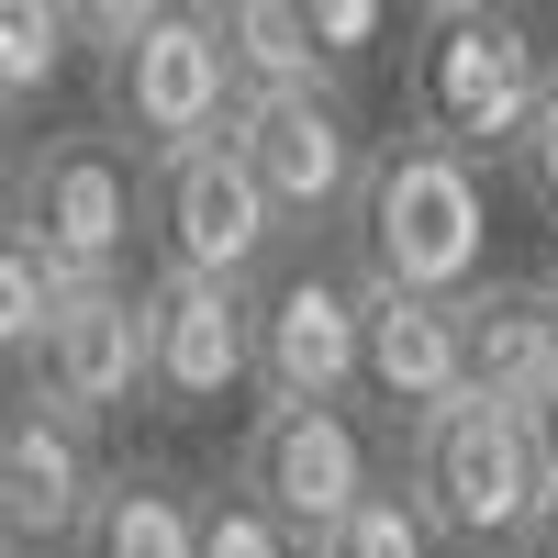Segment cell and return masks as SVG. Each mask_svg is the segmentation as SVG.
I'll use <instances>...</instances> for the list:
<instances>
[{"label":"cell","mask_w":558,"mask_h":558,"mask_svg":"<svg viewBox=\"0 0 558 558\" xmlns=\"http://www.w3.org/2000/svg\"><path fill=\"white\" fill-rule=\"evenodd\" d=\"M347 279L402 302H470L492 279V179L425 134H380L347 202Z\"/></svg>","instance_id":"cell-1"},{"label":"cell","mask_w":558,"mask_h":558,"mask_svg":"<svg viewBox=\"0 0 558 558\" xmlns=\"http://www.w3.org/2000/svg\"><path fill=\"white\" fill-rule=\"evenodd\" d=\"M78 45L101 68V134L134 146V168L191 157L235 112V68L213 45V12H157V0H89Z\"/></svg>","instance_id":"cell-2"},{"label":"cell","mask_w":558,"mask_h":558,"mask_svg":"<svg viewBox=\"0 0 558 558\" xmlns=\"http://www.w3.org/2000/svg\"><path fill=\"white\" fill-rule=\"evenodd\" d=\"M547 45L525 12H481V0H436L413 12V57H402V134H425L447 157H514V134L547 89Z\"/></svg>","instance_id":"cell-3"},{"label":"cell","mask_w":558,"mask_h":558,"mask_svg":"<svg viewBox=\"0 0 558 558\" xmlns=\"http://www.w3.org/2000/svg\"><path fill=\"white\" fill-rule=\"evenodd\" d=\"M402 492L425 514V536L458 547V558H525V536L547 514L536 447L502 402H447L436 425H413L402 436Z\"/></svg>","instance_id":"cell-4"},{"label":"cell","mask_w":558,"mask_h":558,"mask_svg":"<svg viewBox=\"0 0 558 558\" xmlns=\"http://www.w3.org/2000/svg\"><path fill=\"white\" fill-rule=\"evenodd\" d=\"M12 235H23V257L57 279V291H112L134 235H146V168H134V146H112L101 123L45 134L23 157Z\"/></svg>","instance_id":"cell-5"},{"label":"cell","mask_w":558,"mask_h":558,"mask_svg":"<svg viewBox=\"0 0 558 558\" xmlns=\"http://www.w3.org/2000/svg\"><path fill=\"white\" fill-rule=\"evenodd\" d=\"M223 146L246 157L257 202L279 213V235H313V223H347L357 168H368V146H380V134L357 123L347 89H235Z\"/></svg>","instance_id":"cell-6"},{"label":"cell","mask_w":558,"mask_h":558,"mask_svg":"<svg viewBox=\"0 0 558 558\" xmlns=\"http://www.w3.org/2000/svg\"><path fill=\"white\" fill-rule=\"evenodd\" d=\"M368 481H380V458H368V425L347 402H268L246 425V447H235V492L257 514H279L302 547L336 536Z\"/></svg>","instance_id":"cell-7"},{"label":"cell","mask_w":558,"mask_h":558,"mask_svg":"<svg viewBox=\"0 0 558 558\" xmlns=\"http://www.w3.org/2000/svg\"><path fill=\"white\" fill-rule=\"evenodd\" d=\"M146 235H157L168 279H223V291H246V279L279 257V213L257 202L246 157L213 134V146L146 168Z\"/></svg>","instance_id":"cell-8"},{"label":"cell","mask_w":558,"mask_h":558,"mask_svg":"<svg viewBox=\"0 0 558 558\" xmlns=\"http://www.w3.org/2000/svg\"><path fill=\"white\" fill-rule=\"evenodd\" d=\"M101 502V425L0 391V558H68Z\"/></svg>","instance_id":"cell-9"},{"label":"cell","mask_w":558,"mask_h":558,"mask_svg":"<svg viewBox=\"0 0 558 558\" xmlns=\"http://www.w3.org/2000/svg\"><path fill=\"white\" fill-rule=\"evenodd\" d=\"M23 391L78 413V425H112V413L146 402V291L112 279V291H57L45 336L23 357Z\"/></svg>","instance_id":"cell-10"},{"label":"cell","mask_w":558,"mask_h":558,"mask_svg":"<svg viewBox=\"0 0 558 558\" xmlns=\"http://www.w3.org/2000/svg\"><path fill=\"white\" fill-rule=\"evenodd\" d=\"M246 380L268 402H347L357 391V279L347 268H291L246 302Z\"/></svg>","instance_id":"cell-11"},{"label":"cell","mask_w":558,"mask_h":558,"mask_svg":"<svg viewBox=\"0 0 558 558\" xmlns=\"http://www.w3.org/2000/svg\"><path fill=\"white\" fill-rule=\"evenodd\" d=\"M246 391V291L223 279H146V413L202 425Z\"/></svg>","instance_id":"cell-12"},{"label":"cell","mask_w":558,"mask_h":558,"mask_svg":"<svg viewBox=\"0 0 558 558\" xmlns=\"http://www.w3.org/2000/svg\"><path fill=\"white\" fill-rule=\"evenodd\" d=\"M357 391L391 425H436L447 402H470V347H458V302H402V291H357Z\"/></svg>","instance_id":"cell-13"},{"label":"cell","mask_w":558,"mask_h":558,"mask_svg":"<svg viewBox=\"0 0 558 558\" xmlns=\"http://www.w3.org/2000/svg\"><path fill=\"white\" fill-rule=\"evenodd\" d=\"M458 347H470V402L525 413L558 380V302H547V279H481V291L458 302Z\"/></svg>","instance_id":"cell-14"},{"label":"cell","mask_w":558,"mask_h":558,"mask_svg":"<svg viewBox=\"0 0 558 558\" xmlns=\"http://www.w3.org/2000/svg\"><path fill=\"white\" fill-rule=\"evenodd\" d=\"M191 536H202V492L179 470H101L78 558H191Z\"/></svg>","instance_id":"cell-15"},{"label":"cell","mask_w":558,"mask_h":558,"mask_svg":"<svg viewBox=\"0 0 558 558\" xmlns=\"http://www.w3.org/2000/svg\"><path fill=\"white\" fill-rule=\"evenodd\" d=\"M213 45H223V68H235V89H336L324 57H313V23L291 0H223Z\"/></svg>","instance_id":"cell-16"},{"label":"cell","mask_w":558,"mask_h":558,"mask_svg":"<svg viewBox=\"0 0 558 558\" xmlns=\"http://www.w3.org/2000/svg\"><path fill=\"white\" fill-rule=\"evenodd\" d=\"M78 57V12L68 0H0V112L23 123V101H45V89L68 78Z\"/></svg>","instance_id":"cell-17"},{"label":"cell","mask_w":558,"mask_h":558,"mask_svg":"<svg viewBox=\"0 0 558 558\" xmlns=\"http://www.w3.org/2000/svg\"><path fill=\"white\" fill-rule=\"evenodd\" d=\"M313 558H447V547L425 536V514H413V492H402V481H368V492H357V514L324 536Z\"/></svg>","instance_id":"cell-18"},{"label":"cell","mask_w":558,"mask_h":558,"mask_svg":"<svg viewBox=\"0 0 558 558\" xmlns=\"http://www.w3.org/2000/svg\"><path fill=\"white\" fill-rule=\"evenodd\" d=\"M191 558H313L279 514H257L246 492H202V536H191Z\"/></svg>","instance_id":"cell-19"},{"label":"cell","mask_w":558,"mask_h":558,"mask_svg":"<svg viewBox=\"0 0 558 558\" xmlns=\"http://www.w3.org/2000/svg\"><path fill=\"white\" fill-rule=\"evenodd\" d=\"M45 313H57V279H45V268L23 257V235L0 223V368H23V357H34Z\"/></svg>","instance_id":"cell-20"},{"label":"cell","mask_w":558,"mask_h":558,"mask_svg":"<svg viewBox=\"0 0 558 558\" xmlns=\"http://www.w3.org/2000/svg\"><path fill=\"white\" fill-rule=\"evenodd\" d=\"M302 23H313V57H324V78H336V89L380 57V34H391L380 0H302Z\"/></svg>","instance_id":"cell-21"},{"label":"cell","mask_w":558,"mask_h":558,"mask_svg":"<svg viewBox=\"0 0 558 558\" xmlns=\"http://www.w3.org/2000/svg\"><path fill=\"white\" fill-rule=\"evenodd\" d=\"M502 168H514V191L558 223V68H547V89H536V112H525V134H514V157H502Z\"/></svg>","instance_id":"cell-22"},{"label":"cell","mask_w":558,"mask_h":558,"mask_svg":"<svg viewBox=\"0 0 558 558\" xmlns=\"http://www.w3.org/2000/svg\"><path fill=\"white\" fill-rule=\"evenodd\" d=\"M514 425H525V447H536V481L558 492V380H547V391H536V402L514 413Z\"/></svg>","instance_id":"cell-23"},{"label":"cell","mask_w":558,"mask_h":558,"mask_svg":"<svg viewBox=\"0 0 558 558\" xmlns=\"http://www.w3.org/2000/svg\"><path fill=\"white\" fill-rule=\"evenodd\" d=\"M23 157H34V146H23V123L0 112V223H12V202H23Z\"/></svg>","instance_id":"cell-24"},{"label":"cell","mask_w":558,"mask_h":558,"mask_svg":"<svg viewBox=\"0 0 558 558\" xmlns=\"http://www.w3.org/2000/svg\"><path fill=\"white\" fill-rule=\"evenodd\" d=\"M525 558H558V492H547V514H536V536H525Z\"/></svg>","instance_id":"cell-25"},{"label":"cell","mask_w":558,"mask_h":558,"mask_svg":"<svg viewBox=\"0 0 558 558\" xmlns=\"http://www.w3.org/2000/svg\"><path fill=\"white\" fill-rule=\"evenodd\" d=\"M547 302H558V268H547Z\"/></svg>","instance_id":"cell-26"}]
</instances>
